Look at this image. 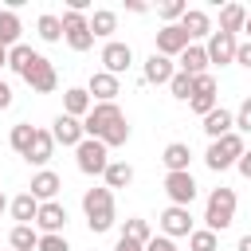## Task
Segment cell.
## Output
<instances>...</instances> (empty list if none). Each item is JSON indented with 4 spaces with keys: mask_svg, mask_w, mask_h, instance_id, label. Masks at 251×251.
<instances>
[{
    "mask_svg": "<svg viewBox=\"0 0 251 251\" xmlns=\"http://www.w3.org/2000/svg\"><path fill=\"white\" fill-rule=\"evenodd\" d=\"M8 67H12L35 94H51V90L59 86V75H55L51 59H43L39 51H31L27 43H16V47L8 51Z\"/></svg>",
    "mask_w": 251,
    "mask_h": 251,
    "instance_id": "cell-1",
    "label": "cell"
},
{
    "mask_svg": "<svg viewBox=\"0 0 251 251\" xmlns=\"http://www.w3.org/2000/svg\"><path fill=\"white\" fill-rule=\"evenodd\" d=\"M82 129H86V137H98L106 149L129 141V122L118 110V102H94V110L82 118Z\"/></svg>",
    "mask_w": 251,
    "mask_h": 251,
    "instance_id": "cell-2",
    "label": "cell"
},
{
    "mask_svg": "<svg viewBox=\"0 0 251 251\" xmlns=\"http://www.w3.org/2000/svg\"><path fill=\"white\" fill-rule=\"evenodd\" d=\"M82 212H86V224L94 235L110 231L118 224V212H114V192L110 188H86L82 192Z\"/></svg>",
    "mask_w": 251,
    "mask_h": 251,
    "instance_id": "cell-3",
    "label": "cell"
},
{
    "mask_svg": "<svg viewBox=\"0 0 251 251\" xmlns=\"http://www.w3.org/2000/svg\"><path fill=\"white\" fill-rule=\"evenodd\" d=\"M231 220H235V192L220 184V188H212V196L204 204V227L224 231V227H231Z\"/></svg>",
    "mask_w": 251,
    "mask_h": 251,
    "instance_id": "cell-4",
    "label": "cell"
},
{
    "mask_svg": "<svg viewBox=\"0 0 251 251\" xmlns=\"http://www.w3.org/2000/svg\"><path fill=\"white\" fill-rule=\"evenodd\" d=\"M243 153H247L243 137H239V133H227V137H220V141H212V145H208L204 165H208L212 173H224V169L239 165V157H243Z\"/></svg>",
    "mask_w": 251,
    "mask_h": 251,
    "instance_id": "cell-5",
    "label": "cell"
},
{
    "mask_svg": "<svg viewBox=\"0 0 251 251\" xmlns=\"http://www.w3.org/2000/svg\"><path fill=\"white\" fill-rule=\"evenodd\" d=\"M75 161H78V173H86V176H106V169H110V149H106L98 137H86V141L75 149Z\"/></svg>",
    "mask_w": 251,
    "mask_h": 251,
    "instance_id": "cell-6",
    "label": "cell"
},
{
    "mask_svg": "<svg viewBox=\"0 0 251 251\" xmlns=\"http://www.w3.org/2000/svg\"><path fill=\"white\" fill-rule=\"evenodd\" d=\"M59 20H63V39L71 43V51H90L94 47V31H90V20L82 12H71L67 8Z\"/></svg>",
    "mask_w": 251,
    "mask_h": 251,
    "instance_id": "cell-7",
    "label": "cell"
},
{
    "mask_svg": "<svg viewBox=\"0 0 251 251\" xmlns=\"http://www.w3.org/2000/svg\"><path fill=\"white\" fill-rule=\"evenodd\" d=\"M188 43H192V39L184 35L180 24H165V27L157 31V55H165V59H173V55L180 59V55L188 51Z\"/></svg>",
    "mask_w": 251,
    "mask_h": 251,
    "instance_id": "cell-8",
    "label": "cell"
},
{
    "mask_svg": "<svg viewBox=\"0 0 251 251\" xmlns=\"http://www.w3.org/2000/svg\"><path fill=\"white\" fill-rule=\"evenodd\" d=\"M165 192H169V200H173L176 208H188V204L196 200V180H192V173H165Z\"/></svg>",
    "mask_w": 251,
    "mask_h": 251,
    "instance_id": "cell-9",
    "label": "cell"
},
{
    "mask_svg": "<svg viewBox=\"0 0 251 251\" xmlns=\"http://www.w3.org/2000/svg\"><path fill=\"white\" fill-rule=\"evenodd\" d=\"M204 51H208V63H235V51H239V39L235 35H227V31H212L208 35V43H204Z\"/></svg>",
    "mask_w": 251,
    "mask_h": 251,
    "instance_id": "cell-10",
    "label": "cell"
},
{
    "mask_svg": "<svg viewBox=\"0 0 251 251\" xmlns=\"http://www.w3.org/2000/svg\"><path fill=\"white\" fill-rule=\"evenodd\" d=\"M161 231H165L169 239L192 235V231H196V227H192V212H188V208H176V204H169V208L161 212Z\"/></svg>",
    "mask_w": 251,
    "mask_h": 251,
    "instance_id": "cell-11",
    "label": "cell"
},
{
    "mask_svg": "<svg viewBox=\"0 0 251 251\" xmlns=\"http://www.w3.org/2000/svg\"><path fill=\"white\" fill-rule=\"evenodd\" d=\"M102 63H106V75H126L129 67H133V51H129V43H118V39H110L106 47H102Z\"/></svg>",
    "mask_w": 251,
    "mask_h": 251,
    "instance_id": "cell-12",
    "label": "cell"
},
{
    "mask_svg": "<svg viewBox=\"0 0 251 251\" xmlns=\"http://www.w3.org/2000/svg\"><path fill=\"white\" fill-rule=\"evenodd\" d=\"M200 118H208L212 110H216V78L212 75H196V82H192V102H188Z\"/></svg>",
    "mask_w": 251,
    "mask_h": 251,
    "instance_id": "cell-13",
    "label": "cell"
},
{
    "mask_svg": "<svg viewBox=\"0 0 251 251\" xmlns=\"http://www.w3.org/2000/svg\"><path fill=\"white\" fill-rule=\"evenodd\" d=\"M51 137H55L59 145H71V149H78V145L86 141V129H82V122H78V118H71V114H59V118H55V129H51Z\"/></svg>",
    "mask_w": 251,
    "mask_h": 251,
    "instance_id": "cell-14",
    "label": "cell"
},
{
    "mask_svg": "<svg viewBox=\"0 0 251 251\" xmlns=\"http://www.w3.org/2000/svg\"><path fill=\"white\" fill-rule=\"evenodd\" d=\"M35 227H39L43 235H59V231L67 227V208H63L59 200H47V204H39V216H35Z\"/></svg>",
    "mask_w": 251,
    "mask_h": 251,
    "instance_id": "cell-15",
    "label": "cell"
},
{
    "mask_svg": "<svg viewBox=\"0 0 251 251\" xmlns=\"http://www.w3.org/2000/svg\"><path fill=\"white\" fill-rule=\"evenodd\" d=\"M59 188H63V180H59V173H51V169H39L35 176H31V196L39 200V204H47V200H55L59 196Z\"/></svg>",
    "mask_w": 251,
    "mask_h": 251,
    "instance_id": "cell-16",
    "label": "cell"
},
{
    "mask_svg": "<svg viewBox=\"0 0 251 251\" xmlns=\"http://www.w3.org/2000/svg\"><path fill=\"white\" fill-rule=\"evenodd\" d=\"M173 75H176L173 59H165V55H157V51L145 59V71H141V78H145V82H157V86L165 82V86H169V82H173Z\"/></svg>",
    "mask_w": 251,
    "mask_h": 251,
    "instance_id": "cell-17",
    "label": "cell"
},
{
    "mask_svg": "<svg viewBox=\"0 0 251 251\" xmlns=\"http://www.w3.org/2000/svg\"><path fill=\"white\" fill-rule=\"evenodd\" d=\"M86 94H94L98 102H114V98L122 94V82H118L114 75H106V71H94L90 82H86Z\"/></svg>",
    "mask_w": 251,
    "mask_h": 251,
    "instance_id": "cell-18",
    "label": "cell"
},
{
    "mask_svg": "<svg viewBox=\"0 0 251 251\" xmlns=\"http://www.w3.org/2000/svg\"><path fill=\"white\" fill-rule=\"evenodd\" d=\"M204 133H208L212 141H220V137L235 133V114H231V110H224V106H216V110L204 118Z\"/></svg>",
    "mask_w": 251,
    "mask_h": 251,
    "instance_id": "cell-19",
    "label": "cell"
},
{
    "mask_svg": "<svg viewBox=\"0 0 251 251\" xmlns=\"http://www.w3.org/2000/svg\"><path fill=\"white\" fill-rule=\"evenodd\" d=\"M94 110V102H90V94L82 90V86H71V90H63V114H71V118H86Z\"/></svg>",
    "mask_w": 251,
    "mask_h": 251,
    "instance_id": "cell-20",
    "label": "cell"
},
{
    "mask_svg": "<svg viewBox=\"0 0 251 251\" xmlns=\"http://www.w3.org/2000/svg\"><path fill=\"white\" fill-rule=\"evenodd\" d=\"M51 153H55V137H51L47 129H35L31 149L24 153V161H27V165H47V161H51Z\"/></svg>",
    "mask_w": 251,
    "mask_h": 251,
    "instance_id": "cell-21",
    "label": "cell"
},
{
    "mask_svg": "<svg viewBox=\"0 0 251 251\" xmlns=\"http://www.w3.org/2000/svg\"><path fill=\"white\" fill-rule=\"evenodd\" d=\"M180 27H184L188 39H204V35H212V20H208L204 8H188L184 20H180Z\"/></svg>",
    "mask_w": 251,
    "mask_h": 251,
    "instance_id": "cell-22",
    "label": "cell"
},
{
    "mask_svg": "<svg viewBox=\"0 0 251 251\" xmlns=\"http://www.w3.org/2000/svg\"><path fill=\"white\" fill-rule=\"evenodd\" d=\"M161 161H165V169H169V173H188V161H192V149H188L184 141H173V145H165V153H161Z\"/></svg>",
    "mask_w": 251,
    "mask_h": 251,
    "instance_id": "cell-23",
    "label": "cell"
},
{
    "mask_svg": "<svg viewBox=\"0 0 251 251\" xmlns=\"http://www.w3.org/2000/svg\"><path fill=\"white\" fill-rule=\"evenodd\" d=\"M20 31H24V24H20V16H16V8H4L0 12V47H16L20 43Z\"/></svg>",
    "mask_w": 251,
    "mask_h": 251,
    "instance_id": "cell-24",
    "label": "cell"
},
{
    "mask_svg": "<svg viewBox=\"0 0 251 251\" xmlns=\"http://www.w3.org/2000/svg\"><path fill=\"white\" fill-rule=\"evenodd\" d=\"M243 27H247V8H243V4H224V8H220V31L235 35V31H243Z\"/></svg>",
    "mask_w": 251,
    "mask_h": 251,
    "instance_id": "cell-25",
    "label": "cell"
},
{
    "mask_svg": "<svg viewBox=\"0 0 251 251\" xmlns=\"http://www.w3.org/2000/svg\"><path fill=\"white\" fill-rule=\"evenodd\" d=\"M180 71L192 75V78H196V75H208V51H204L200 43H188V51L180 55Z\"/></svg>",
    "mask_w": 251,
    "mask_h": 251,
    "instance_id": "cell-26",
    "label": "cell"
},
{
    "mask_svg": "<svg viewBox=\"0 0 251 251\" xmlns=\"http://www.w3.org/2000/svg\"><path fill=\"white\" fill-rule=\"evenodd\" d=\"M8 208H12V220H16V224H35V216H39V200H35L31 192H20Z\"/></svg>",
    "mask_w": 251,
    "mask_h": 251,
    "instance_id": "cell-27",
    "label": "cell"
},
{
    "mask_svg": "<svg viewBox=\"0 0 251 251\" xmlns=\"http://www.w3.org/2000/svg\"><path fill=\"white\" fill-rule=\"evenodd\" d=\"M8 243H12V251H35V247H39V231H35V224H16L12 235H8Z\"/></svg>",
    "mask_w": 251,
    "mask_h": 251,
    "instance_id": "cell-28",
    "label": "cell"
},
{
    "mask_svg": "<svg viewBox=\"0 0 251 251\" xmlns=\"http://www.w3.org/2000/svg\"><path fill=\"white\" fill-rule=\"evenodd\" d=\"M114 27H118V12H110V8H98L94 16H90V31L94 35H114Z\"/></svg>",
    "mask_w": 251,
    "mask_h": 251,
    "instance_id": "cell-29",
    "label": "cell"
},
{
    "mask_svg": "<svg viewBox=\"0 0 251 251\" xmlns=\"http://www.w3.org/2000/svg\"><path fill=\"white\" fill-rule=\"evenodd\" d=\"M35 31H39V39L59 43V39H63V20H59V16H51V12H43V16H39V24H35Z\"/></svg>",
    "mask_w": 251,
    "mask_h": 251,
    "instance_id": "cell-30",
    "label": "cell"
},
{
    "mask_svg": "<svg viewBox=\"0 0 251 251\" xmlns=\"http://www.w3.org/2000/svg\"><path fill=\"white\" fill-rule=\"evenodd\" d=\"M133 180V169L126 165V161H110V169H106V188L114 192V188H126Z\"/></svg>",
    "mask_w": 251,
    "mask_h": 251,
    "instance_id": "cell-31",
    "label": "cell"
},
{
    "mask_svg": "<svg viewBox=\"0 0 251 251\" xmlns=\"http://www.w3.org/2000/svg\"><path fill=\"white\" fill-rule=\"evenodd\" d=\"M31 137H35V126H27V122H20V126H12V133H8V141H12V149L24 157L27 149H31Z\"/></svg>",
    "mask_w": 251,
    "mask_h": 251,
    "instance_id": "cell-32",
    "label": "cell"
},
{
    "mask_svg": "<svg viewBox=\"0 0 251 251\" xmlns=\"http://www.w3.org/2000/svg\"><path fill=\"white\" fill-rule=\"evenodd\" d=\"M188 251H220V239H216V231H208V227H196V231L188 235Z\"/></svg>",
    "mask_w": 251,
    "mask_h": 251,
    "instance_id": "cell-33",
    "label": "cell"
},
{
    "mask_svg": "<svg viewBox=\"0 0 251 251\" xmlns=\"http://www.w3.org/2000/svg\"><path fill=\"white\" fill-rule=\"evenodd\" d=\"M122 235H126V239H133V243H141V247H145V243L153 239V231H149V224H145V220H137V216H133V220H126V227H122Z\"/></svg>",
    "mask_w": 251,
    "mask_h": 251,
    "instance_id": "cell-34",
    "label": "cell"
},
{
    "mask_svg": "<svg viewBox=\"0 0 251 251\" xmlns=\"http://www.w3.org/2000/svg\"><path fill=\"white\" fill-rule=\"evenodd\" d=\"M192 75H184V71H176L173 75V82H169V90H173V98H180V102H192Z\"/></svg>",
    "mask_w": 251,
    "mask_h": 251,
    "instance_id": "cell-35",
    "label": "cell"
},
{
    "mask_svg": "<svg viewBox=\"0 0 251 251\" xmlns=\"http://www.w3.org/2000/svg\"><path fill=\"white\" fill-rule=\"evenodd\" d=\"M184 12H188V4H184V0H165V4H161V20H169V24H173V20L180 24V20H184Z\"/></svg>",
    "mask_w": 251,
    "mask_h": 251,
    "instance_id": "cell-36",
    "label": "cell"
},
{
    "mask_svg": "<svg viewBox=\"0 0 251 251\" xmlns=\"http://www.w3.org/2000/svg\"><path fill=\"white\" fill-rule=\"evenodd\" d=\"M35 251H71V243L63 235H39V247Z\"/></svg>",
    "mask_w": 251,
    "mask_h": 251,
    "instance_id": "cell-37",
    "label": "cell"
},
{
    "mask_svg": "<svg viewBox=\"0 0 251 251\" xmlns=\"http://www.w3.org/2000/svg\"><path fill=\"white\" fill-rule=\"evenodd\" d=\"M235 129H251V98L235 110Z\"/></svg>",
    "mask_w": 251,
    "mask_h": 251,
    "instance_id": "cell-38",
    "label": "cell"
},
{
    "mask_svg": "<svg viewBox=\"0 0 251 251\" xmlns=\"http://www.w3.org/2000/svg\"><path fill=\"white\" fill-rule=\"evenodd\" d=\"M145 251H176V243H173L169 235H153V239L145 243Z\"/></svg>",
    "mask_w": 251,
    "mask_h": 251,
    "instance_id": "cell-39",
    "label": "cell"
},
{
    "mask_svg": "<svg viewBox=\"0 0 251 251\" xmlns=\"http://www.w3.org/2000/svg\"><path fill=\"white\" fill-rule=\"evenodd\" d=\"M235 63L251 71V39H247V43H239V51H235Z\"/></svg>",
    "mask_w": 251,
    "mask_h": 251,
    "instance_id": "cell-40",
    "label": "cell"
},
{
    "mask_svg": "<svg viewBox=\"0 0 251 251\" xmlns=\"http://www.w3.org/2000/svg\"><path fill=\"white\" fill-rule=\"evenodd\" d=\"M8 106H12V86L0 78V110H8Z\"/></svg>",
    "mask_w": 251,
    "mask_h": 251,
    "instance_id": "cell-41",
    "label": "cell"
},
{
    "mask_svg": "<svg viewBox=\"0 0 251 251\" xmlns=\"http://www.w3.org/2000/svg\"><path fill=\"white\" fill-rule=\"evenodd\" d=\"M114 251H145V247H141V243H133V239H126V235H122V239H118V247H114Z\"/></svg>",
    "mask_w": 251,
    "mask_h": 251,
    "instance_id": "cell-42",
    "label": "cell"
},
{
    "mask_svg": "<svg viewBox=\"0 0 251 251\" xmlns=\"http://www.w3.org/2000/svg\"><path fill=\"white\" fill-rule=\"evenodd\" d=\"M235 169H239V173H243V176H247V180H251V149H247V153H243V157H239V165H235Z\"/></svg>",
    "mask_w": 251,
    "mask_h": 251,
    "instance_id": "cell-43",
    "label": "cell"
},
{
    "mask_svg": "<svg viewBox=\"0 0 251 251\" xmlns=\"http://www.w3.org/2000/svg\"><path fill=\"white\" fill-rule=\"evenodd\" d=\"M126 8H129V12H137V16H141V12H149V4H145V0H129Z\"/></svg>",
    "mask_w": 251,
    "mask_h": 251,
    "instance_id": "cell-44",
    "label": "cell"
},
{
    "mask_svg": "<svg viewBox=\"0 0 251 251\" xmlns=\"http://www.w3.org/2000/svg\"><path fill=\"white\" fill-rule=\"evenodd\" d=\"M239 251H251V235H243V239H239Z\"/></svg>",
    "mask_w": 251,
    "mask_h": 251,
    "instance_id": "cell-45",
    "label": "cell"
},
{
    "mask_svg": "<svg viewBox=\"0 0 251 251\" xmlns=\"http://www.w3.org/2000/svg\"><path fill=\"white\" fill-rule=\"evenodd\" d=\"M0 67H8V47H0Z\"/></svg>",
    "mask_w": 251,
    "mask_h": 251,
    "instance_id": "cell-46",
    "label": "cell"
},
{
    "mask_svg": "<svg viewBox=\"0 0 251 251\" xmlns=\"http://www.w3.org/2000/svg\"><path fill=\"white\" fill-rule=\"evenodd\" d=\"M243 31H247V39H251V12H247V27H243Z\"/></svg>",
    "mask_w": 251,
    "mask_h": 251,
    "instance_id": "cell-47",
    "label": "cell"
},
{
    "mask_svg": "<svg viewBox=\"0 0 251 251\" xmlns=\"http://www.w3.org/2000/svg\"><path fill=\"white\" fill-rule=\"evenodd\" d=\"M4 208H8V200H4V192H0V212H4Z\"/></svg>",
    "mask_w": 251,
    "mask_h": 251,
    "instance_id": "cell-48",
    "label": "cell"
}]
</instances>
